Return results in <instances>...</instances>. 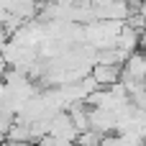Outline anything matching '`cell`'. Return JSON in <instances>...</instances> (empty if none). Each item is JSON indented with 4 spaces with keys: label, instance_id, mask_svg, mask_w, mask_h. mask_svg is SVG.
<instances>
[{
    "label": "cell",
    "instance_id": "cell-1",
    "mask_svg": "<svg viewBox=\"0 0 146 146\" xmlns=\"http://www.w3.org/2000/svg\"><path fill=\"white\" fill-rule=\"evenodd\" d=\"M121 80H133V82H146V54L133 51L126 64H123V77Z\"/></svg>",
    "mask_w": 146,
    "mask_h": 146
},
{
    "label": "cell",
    "instance_id": "cell-2",
    "mask_svg": "<svg viewBox=\"0 0 146 146\" xmlns=\"http://www.w3.org/2000/svg\"><path fill=\"white\" fill-rule=\"evenodd\" d=\"M92 77H95V82L105 90V87H113V85L121 82L123 69H121V67H110V64H95V67H92Z\"/></svg>",
    "mask_w": 146,
    "mask_h": 146
},
{
    "label": "cell",
    "instance_id": "cell-3",
    "mask_svg": "<svg viewBox=\"0 0 146 146\" xmlns=\"http://www.w3.org/2000/svg\"><path fill=\"white\" fill-rule=\"evenodd\" d=\"M103 144V133H98V131H85V133H80V139H77V146H100Z\"/></svg>",
    "mask_w": 146,
    "mask_h": 146
},
{
    "label": "cell",
    "instance_id": "cell-4",
    "mask_svg": "<svg viewBox=\"0 0 146 146\" xmlns=\"http://www.w3.org/2000/svg\"><path fill=\"white\" fill-rule=\"evenodd\" d=\"M3 146H21V144H8V141H5V144H3Z\"/></svg>",
    "mask_w": 146,
    "mask_h": 146
}]
</instances>
